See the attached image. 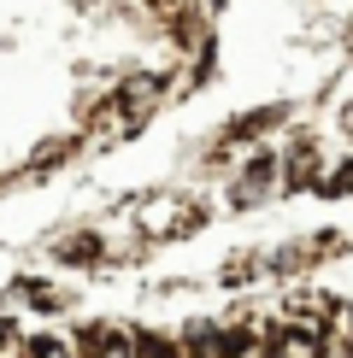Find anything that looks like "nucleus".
Here are the masks:
<instances>
[{
    "label": "nucleus",
    "instance_id": "f257e3e1",
    "mask_svg": "<svg viewBox=\"0 0 353 358\" xmlns=\"http://www.w3.org/2000/svg\"><path fill=\"white\" fill-rule=\"evenodd\" d=\"M271 176H277V159H254V165L242 171V188H235V206H254V200H265Z\"/></svg>",
    "mask_w": 353,
    "mask_h": 358
},
{
    "label": "nucleus",
    "instance_id": "f03ea898",
    "mask_svg": "<svg viewBox=\"0 0 353 358\" xmlns=\"http://www.w3.org/2000/svg\"><path fill=\"white\" fill-rule=\"evenodd\" d=\"M318 194H330V200H342V194H353V165H342L330 176V182H318Z\"/></svg>",
    "mask_w": 353,
    "mask_h": 358
},
{
    "label": "nucleus",
    "instance_id": "7ed1b4c3",
    "mask_svg": "<svg viewBox=\"0 0 353 358\" xmlns=\"http://www.w3.org/2000/svg\"><path fill=\"white\" fill-rule=\"evenodd\" d=\"M36 358H65V352H59V341H36Z\"/></svg>",
    "mask_w": 353,
    "mask_h": 358
},
{
    "label": "nucleus",
    "instance_id": "20e7f679",
    "mask_svg": "<svg viewBox=\"0 0 353 358\" xmlns=\"http://www.w3.org/2000/svg\"><path fill=\"white\" fill-rule=\"evenodd\" d=\"M6 335H12V329H6V317H0V341H6Z\"/></svg>",
    "mask_w": 353,
    "mask_h": 358
}]
</instances>
